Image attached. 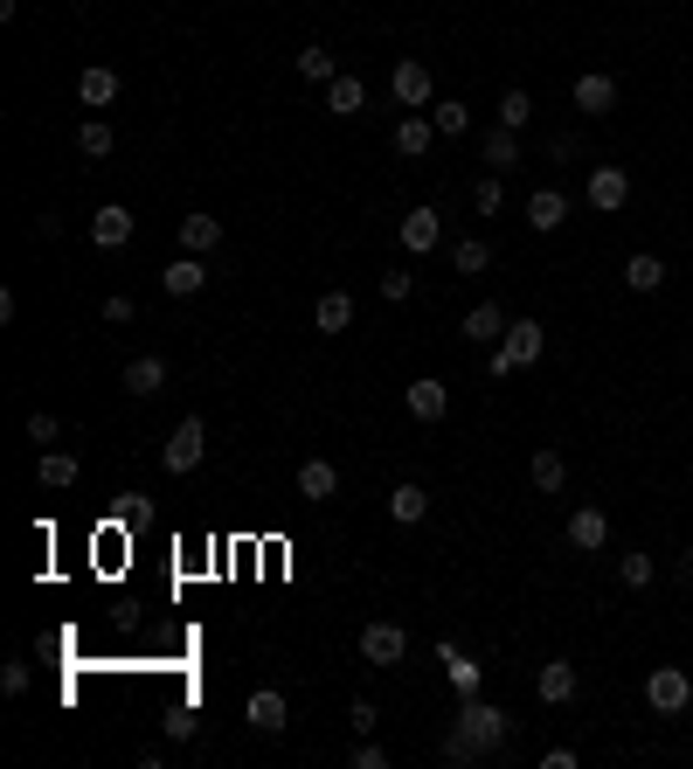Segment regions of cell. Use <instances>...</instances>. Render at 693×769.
<instances>
[{"label": "cell", "mask_w": 693, "mask_h": 769, "mask_svg": "<svg viewBox=\"0 0 693 769\" xmlns=\"http://www.w3.org/2000/svg\"><path fill=\"white\" fill-rule=\"evenodd\" d=\"M396 236H403V250H409V257H430V250L444 243V215H437V209H409Z\"/></svg>", "instance_id": "obj_11"}, {"label": "cell", "mask_w": 693, "mask_h": 769, "mask_svg": "<svg viewBox=\"0 0 693 769\" xmlns=\"http://www.w3.org/2000/svg\"><path fill=\"white\" fill-rule=\"evenodd\" d=\"M451 735H465V742H472V748H479V756H499V748H507V735H513V721H507V715H499V707H493V700H479V693H472V700H465V707H458V721H451Z\"/></svg>", "instance_id": "obj_1"}, {"label": "cell", "mask_w": 693, "mask_h": 769, "mask_svg": "<svg viewBox=\"0 0 693 769\" xmlns=\"http://www.w3.org/2000/svg\"><path fill=\"white\" fill-rule=\"evenodd\" d=\"M347 762H354V769H388V748H382V742H374V735H368V742H361V748H354V756H347Z\"/></svg>", "instance_id": "obj_41"}, {"label": "cell", "mask_w": 693, "mask_h": 769, "mask_svg": "<svg viewBox=\"0 0 693 769\" xmlns=\"http://www.w3.org/2000/svg\"><path fill=\"white\" fill-rule=\"evenodd\" d=\"M333 493H341V464H333V458H306V464H298V499L320 506Z\"/></svg>", "instance_id": "obj_15"}, {"label": "cell", "mask_w": 693, "mask_h": 769, "mask_svg": "<svg viewBox=\"0 0 693 769\" xmlns=\"http://www.w3.org/2000/svg\"><path fill=\"white\" fill-rule=\"evenodd\" d=\"M528 119H534V98H528V90H507V98H499V125H507V133H520Z\"/></svg>", "instance_id": "obj_36"}, {"label": "cell", "mask_w": 693, "mask_h": 769, "mask_svg": "<svg viewBox=\"0 0 693 769\" xmlns=\"http://www.w3.org/2000/svg\"><path fill=\"white\" fill-rule=\"evenodd\" d=\"M388 90H396V104H403V111H430V63L403 55V63L388 70Z\"/></svg>", "instance_id": "obj_5"}, {"label": "cell", "mask_w": 693, "mask_h": 769, "mask_svg": "<svg viewBox=\"0 0 693 769\" xmlns=\"http://www.w3.org/2000/svg\"><path fill=\"white\" fill-rule=\"evenodd\" d=\"M409 292H417V277H409V271H382V298H388V306H403Z\"/></svg>", "instance_id": "obj_40"}, {"label": "cell", "mask_w": 693, "mask_h": 769, "mask_svg": "<svg viewBox=\"0 0 693 769\" xmlns=\"http://www.w3.org/2000/svg\"><path fill=\"white\" fill-rule=\"evenodd\" d=\"M361 659L368 666H403L409 659V631L403 624H368L361 631Z\"/></svg>", "instance_id": "obj_7"}, {"label": "cell", "mask_w": 693, "mask_h": 769, "mask_svg": "<svg viewBox=\"0 0 693 769\" xmlns=\"http://www.w3.org/2000/svg\"><path fill=\"white\" fill-rule=\"evenodd\" d=\"M499 347H507L520 368H534V361H541V319H513V326H507V340H499Z\"/></svg>", "instance_id": "obj_25"}, {"label": "cell", "mask_w": 693, "mask_h": 769, "mask_svg": "<svg viewBox=\"0 0 693 769\" xmlns=\"http://www.w3.org/2000/svg\"><path fill=\"white\" fill-rule=\"evenodd\" d=\"M174 236H181V250H187V257H209L215 243H222V222H215L209 209H195V215H181V230H174Z\"/></svg>", "instance_id": "obj_19"}, {"label": "cell", "mask_w": 693, "mask_h": 769, "mask_svg": "<svg viewBox=\"0 0 693 769\" xmlns=\"http://www.w3.org/2000/svg\"><path fill=\"white\" fill-rule=\"evenodd\" d=\"M680 583H686V590H693V548H686V555H680Z\"/></svg>", "instance_id": "obj_46"}, {"label": "cell", "mask_w": 693, "mask_h": 769, "mask_svg": "<svg viewBox=\"0 0 693 769\" xmlns=\"http://www.w3.org/2000/svg\"><path fill=\"white\" fill-rule=\"evenodd\" d=\"M160 285H166V298H195L201 285H209V264H201V257H187V250H181L174 264L160 271Z\"/></svg>", "instance_id": "obj_18"}, {"label": "cell", "mask_w": 693, "mask_h": 769, "mask_svg": "<svg viewBox=\"0 0 693 769\" xmlns=\"http://www.w3.org/2000/svg\"><path fill=\"white\" fill-rule=\"evenodd\" d=\"M444 762H451V769H479L485 756H479V748L465 742V735H444Z\"/></svg>", "instance_id": "obj_38"}, {"label": "cell", "mask_w": 693, "mask_h": 769, "mask_svg": "<svg viewBox=\"0 0 693 769\" xmlns=\"http://www.w3.org/2000/svg\"><path fill=\"white\" fill-rule=\"evenodd\" d=\"M243 715H250V728H257V735H285V728H292V700H285L277 686H257Z\"/></svg>", "instance_id": "obj_8"}, {"label": "cell", "mask_w": 693, "mask_h": 769, "mask_svg": "<svg viewBox=\"0 0 693 769\" xmlns=\"http://www.w3.org/2000/svg\"><path fill=\"white\" fill-rule=\"evenodd\" d=\"M652 575H659V561H652V555H624V561H617V583H624V590H652Z\"/></svg>", "instance_id": "obj_35"}, {"label": "cell", "mask_w": 693, "mask_h": 769, "mask_svg": "<svg viewBox=\"0 0 693 769\" xmlns=\"http://www.w3.org/2000/svg\"><path fill=\"white\" fill-rule=\"evenodd\" d=\"M528 222L541 236H555L561 222H569V195H561V187H534V195H528Z\"/></svg>", "instance_id": "obj_17"}, {"label": "cell", "mask_w": 693, "mask_h": 769, "mask_svg": "<svg viewBox=\"0 0 693 769\" xmlns=\"http://www.w3.org/2000/svg\"><path fill=\"white\" fill-rule=\"evenodd\" d=\"M513 160H520V133H507V125H485V166H499V174H507Z\"/></svg>", "instance_id": "obj_33"}, {"label": "cell", "mask_w": 693, "mask_h": 769, "mask_svg": "<svg viewBox=\"0 0 693 769\" xmlns=\"http://www.w3.org/2000/svg\"><path fill=\"white\" fill-rule=\"evenodd\" d=\"M292 70H298L306 84H333V77H341V55L312 42V49H298V55H292Z\"/></svg>", "instance_id": "obj_26"}, {"label": "cell", "mask_w": 693, "mask_h": 769, "mask_svg": "<svg viewBox=\"0 0 693 769\" xmlns=\"http://www.w3.org/2000/svg\"><path fill=\"white\" fill-rule=\"evenodd\" d=\"M430 119H437L444 139H465V133H472V104H458V98H437V104H430Z\"/></svg>", "instance_id": "obj_32"}, {"label": "cell", "mask_w": 693, "mask_h": 769, "mask_svg": "<svg viewBox=\"0 0 693 769\" xmlns=\"http://www.w3.org/2000/svg\"><path fill=\"white\" fill-rule=\"evenodd\" d=\"M361 104H368V84H361V77H347V70H341V77L326 84V111H333V119H354V111H361Z\"/></svg>", "instance_id": "obj_24"}, {"label": "cell", "mask_w": 693, "mask_h": 769, "mask_svg": "<svg viewBox=\"0 0 693 769\" xmlns=\"http://www.w3.org/2000/svg\"><path fill=\"white\" fill-rule=\"evenodd\" d=\"M528 479H534V493H561V485H569V464H561L555 444H541V451L528 458Z\"/></svg>", "instance_id": "obj_23"}, {"label": "cell", "mask_w": 693, "mask_h": 769, "mask_svg": "<svg viewBox=\"0 0 693 769\" xmlns=\"http://www.w3.org/2000/svg\"><path fill=\"white\" fill-rule=\"evenodd\" d=\"M312 326H320V333H347V326H354V298H347V292H320Z\"/></svg>", "instance_id": "obj_27"}, {"label": "cell", "mask_w": 693, "mask_h": 769, "mask_svg": "<svg viewBox=\"0 0 693 769\" xmlns=\"http://www.w3.org/2000/svg\"><path fill=\"white\" fill-rule=\"evenodd\" d=\"M104 319H111V326H133V298L111 292V298H104Z\"/></svg>", "instance_id": "obj_44"}, {"label": "cell", "mask_w": 693, "mask_h": 769, "mask_svg": "<svg viewBox=\"0 0 693 769\" xmlns=\"http://www.w3.org/2000/svg\"><path fill=\"white\" fill-rule=\"evenodd\" d=\"M430 139H437V119H423V111H409V119L396 125V153H403V160H423Z\"/></svg>", "instance_id": "obj_22"}, {"label": "cell", "mask_w": 693, "mask_h": 769, "mask_svg": "<svg viewBox=\"0 0 693 769\" xmlns=\"http://www.w3.org/2000/svg\"><path fill=\"white\" fill-rule=\"evenodd\" d=\"M388 513H396V520H403V528H417V520L430 513V493H423V485H417V479H403V485H396V493H388Z\"/></svg>", "instance_id": "obj_29"}, {"label": "cell", "mask_w": 693, "mask_h": 769, "mask_svg": "<svg viewBox=\"0 0 693 769\" xmlns=\"http://www.w3.org/2000/svg\"><path fill=\"white\" fill-rule=\"evenodd\" d=\"M645 700H652V715H686V707H693V680L680 666H652Z\"/></svg>", "instance_id": "obj_3"}, {"label": "cell", "mask_w": 693, "mask_h": 769, "mask_svg": "<svg viewBox=\"0 0 693 769\" xmlns=\"http://www.w3.org/2000/svg\"><path fill=\"white\" fill-rule=\"evenodd\" d=\"M576 686H583V680H576V666H569V659H548V666L534 672L541 707H569V700H576Z\"/></svg>", "instance_id": "obj_13"}, {"label": "cell", "mask_w": 693, "mask_h": 769, "mask_svg": "<svg viewBox=\"0 0 693 769\" xmlns=\"http://www.w3.org/2000/svg\"><path fill=\"white\" fill-rule=\"evenodd\" d=\"M347 728H354V735H374V700H354L347 707Z\"/></svg>", "instance_id": "obj_43"}, {"label": "cell", "mask_w": 693, "mask_h": 769, "mask_svg": "<svg viewBox=\"0 0 693 769\" xmlns=\"http://www.w3.org/2000/svg\"><path fill=\"white\" fill-rule=\"evenodd\" d=\"M604 541H610V513H604V506H576V513H569V548L596 555Z\"/></svg>", "instance_id": "obj_12"}, {"label": "cell", "mask_w": 693, "mask_h": 769, "mask_svg": "<svg viewBox=\"0 0 693 769\" xmlns=\"http://www.w3.org/2000/svg\"><path fill=\"white\" fill-rule=\"evenodd\" d=\"M77 98L90 111H104V104H119V70H104V63H90L84 77H77Z\"/></svg>", "instance_id": "obj_21"}, {"label": "cell", "mask_w": 693, "mask_h": 769, "mask_svg": "<svg viewBox=\"0 0 693 769\" xmlns=\"http://www.w3.org/2000/svg\"><path fill=\"white\" fill-rule=\"evenodd\" d=\"M472 209H479V222H493L499 209H507V187H499V181H479V187H472Z\"/></svg>", "instance_id": "obj_37"}, {"label": "cell", "mask_w": 693, "mask_h": 769, "mask_svg": "<svg viewBox=\"0 0 693 769\" xmlns=\"http://www.w3.org/2000/svg\"><path fill=\"white\" fill-rule=\"evenodd\" d=\"M119 382H125V396H160V388H166V361H160V354H133Z\"/></svg>", "instance_id": "obj_16"}, {"label": "cell", "mask_w": 693, "mask_h": 769, "mask_svg": "<svg viewBox=\"0 0 693 769\" xmlns=\"http://www.w3.org/2000/svg\"><path fill=\"white\" fill-rule=\"evenodd\" d=\"M77 146H84V153H90V160H104V153H111V146H119V133H111V125H104V119H84V125H77Z\"/></svg>", "instance_id": "obj_34"}, {"label": "cell", "mask_w": 693, "mask_h": 769, "mask_svg": "<svg viewBox=\"0 0 693 769\" xmlns=\"http://www.w3.org/2000/svg\"><path fill=\"white\" fill-rule=\"evenodd\" d=\"M201 451H209V423H201V417H181L174 437H166V451H160V464H166L174 479H187V472L201 464Z\"/></svg>", "instance_id": "obj_2"}, {"label": "cell", "mask_w": 693, "mask_h": 769, "mask_svg": "<svg viewBox=\"0 0 693 769\" xmlns=\"http://www.w3.org/2000/svg\"><path fill=\"white\" fill-rule=\"evenodd\" d=\"M624 201H631V174H624V166H590V209L617 215Z\"/></svg>", "instance_id": "obj_10"}, {"label": "cell", "mask_w": 693, "mask_h": 769, "mask_svg": "<svg viewBox=\"0 0 693 769\" xmlns=\"http://www.w3.org/2000/svg\"><path fill=\"white\" fill-rule=\"evenodd\" d=\"M569 98H576V111H583V119H610V111H617V77H604V70H583Z\"/></svg>", "instance_id": "obj_6"}, {"label": "cell", "mask_w": 693, "mask_h": 769, "mask_svg": "<svg viewBox=\"0 0 693 769\" xmlns=\"http://www.w3.org/2000/svg\"><path fill=\"white\" fill-rule=\"evenodd\" d=\"M133 209H125V201H104L98 215H90V243H98V250H125V243H133Z\"/></svg>", "instance_id": "obj_9"}, {"label": "cell", "mask_w": 693, "mask_h": 769, "mask_svg": "<svg viewBox=\"0 0 693 769\" xmlns=\"http://www.w3.org/2000/svg\"><path fill=\"white\" fill-rule=\"evenodd\" d=\"M403 409H409L417 423H444V417H451V388H444L437 374H417V382L403 388Z\"/></svg>", "instance_id": "obj_4"}, {"label": "cell", "mask_w": 693, "mask_h": 769, "mask_svg": "<svg viewBox=\"0 0 693 769\" xmlns=\"http://www.w3.org/2000/svg\"><path fill=\"white\" fill-rule=\"evenodd\" d=\"M55 437H63V423H55L49 409H35V417H28V444H42V451H49Z\"/></svg>", "instance_id": "obj_39"}, {"label": "cell", "mask_w": 693, "mask_h": 769, "mask_svg": "<svg viewBox=\"0 0 693 769\" xmlns=\"http://www.w3.org/2000/svg\"><path fill=\"white\" fill-rule=\"evenodd\" d=\"M0 693H14V700L28 693V666H22V659H8V666H0Z\"/></svg>", "instance_id": "obj_42"}, {"label": "cell", "mask_w": 693, "mask_h": 769, "mask_svg": "<svg viewBox=\"0 0 693 769\" xmlns=\"http://www.w3.org/2000/svg\"><path fill=\"white\" fill-rule=\"evenodd\" d=\"M77 472H84L77 451H42V458H35V479H42L49 493H70V485H77Z\"/></svg>", "instance_id": "obj_20"}, {"label": "cell", "mask_w": 693, "mask_h": 769, "mask_svg": "<svg viewBox=\"0 0 693 769\" xmlns=\"http://www.w3.org/2000/svg\"><path fill=\"white\" fill-rule=\"evenodd\" d=\"M624 285H631V292H659V285H666V264H659V257H652V250L624 257Z\"/></svg>", "instance_id": "obj_31"}, {"label": "cell", "mask_w": 693, "mask_h": 769, "mask_svg": "<svg viewBox=\"0 0 693 769\" xmlns=\"http://www.w3.org/2000/svg\"><path fill=\"white\" fill-rule=\"evenodd\" d=\"M507 326H513V319L499 312L493 298H485V306L465 312V326H458V333H465V340H479V347H499V340H507Z\"/></svg>", "instance_id": "obj_14"}, {"label": "cell", "mask_w": 693, "mask_h": 769, "mask_svg": "<svg viewBox=\"0 0 693 769\" xmlns=\"http://www.w3.org/2000/svg\"><path fill=\"white\" fill-rule=\"evenodd\" d=\"M485 264H493V243H485V236H465V243H451V271H458V277H479Z\"/></svg>", "instance_id": "obj_30"}, {"label": "cell", "mask_w": 693, "mask_h": 769, "mask_svg": "<svg viewBox=\"0 0 693 769\" xmlns=\"http://www.w3.org/2000/svg\"><path fill=\"white\" fill-rule=\"evenodd\" d=\"M437 659H444V672H451V686L465 693V700H472V693L485 686V672H479V659H465L458 645H437Z\"/></svg>", "instance_id": "obj_28"}, {"label": "cell", "mask_w": 693, "mask_h": 769, "mask_svg": "<svg viewBox=\"0 0 693 769\" xmlns=\"http://www.w3.org/2000/svg\"><path fill=\"white\" fill-rule=\"evenodd\" d=\"M485 368H493V374H499V382H507V374H513L520 361H513V354H507V347H493V354H485Z\"/></svg>", "instance_id": "obj_45"}]
</instances>
